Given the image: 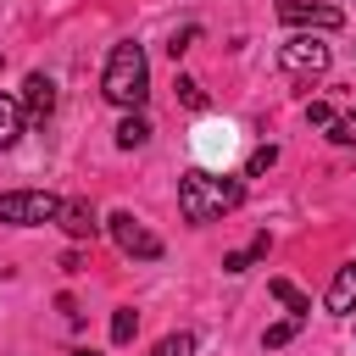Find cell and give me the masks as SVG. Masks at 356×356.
Listing matches in <instances>:
<instances>
[{"label": "cell", "mask_w": 356, "mask_h": 356, "mask_svg": "<svg viewBox=\"0 0 356 356\" xmlns=\"http://www.w3.org/2000/svg\"><path fill=\"white\" fill-rule=\"evenodd\" d=\"M300 323H306V317H284V323H273V328L261 334V345H267V350H278V345H289V339L300 334Z\"/></svg>", "instance_id": "15"}, {"label": "cell", "mask_w": 356, "mask_h": 356, "mask_svg": "<svg viewBox=\"0 0 356 356\" xmlns=\"http://www.w3.org/2000/svg\"><path fill=\"white\" fill-rule=\"evenodd\" d=\"M150 356H195V334H184V328H178V334H167Z\"/></svg>", "instance_id": "17"}, {"label": "cell", "mask_w": 356, "mask_h": 356, "mask_svg": "<svg viewBox=\"0 0 356 356\" xmlns=\"http://www.w3.org/2000/svg\"><path fill=\"white\" fill-rule=\"evenodd\" d=\"M328 44H317L312 33H300V39H289L284 50H278V67H284V78H295V83H312V78H323L328 72Z\"/></svg>", "instance_id": "4"}, {"label": "cell", "mask_w": 356, "mask_h": 356, "mask_svg": "<svg viewBox=\"0 0 356 356\" xmlns=\"http://www.w3.org/2000/svg\"><path fill=\"white\" fill-rule=\"evenodd\" d=\"M239 200H245V178H234V172H206V167H189V172L178 178V211H184V222H195V228L222 222Z\"/></svg>", "instance_id": "1"}, {"label": "cell", "mask_w": 356, "mask_h": 356, "mask_svg": "<svg viewBox=\"0 0 356 356\" xmlns=\"http://www.w3.org/2000/svg\"><path fill=\"white\" fill-rule=\"evenodd\" d=\"M278 22L284 28H323V33H334L345 22V11L339 6H317V0H278Z\"/></svg>", "instance_id": "6"}, {"label": "cell", "mask_w": 356, "mask_h": 356, "mask_svg": "<svg viewBox=\"0 0 356 356\" xmlns=\"http://www.w3.org/2000/svg\"><path fill=\"white\" fill-rule=\"evenodd\" d=\"M134 328H139V312H134V306H117V312H111V339H117V345H128V339H134Z\"/></svg>", "instance_id": "14"}, {"label": "cell", "mask_w": 356, "mask_h": 356, "mask_svg": "<svg viewBox=\"0 0 356 356\" xmlns=\"http://www.w3.org/2000/svg\"><path fill=\"white\" fill-rule=\"evenodd\" d=\"M267 289H273V295H278V300L289 306V317H306V312H312V300H306V295H300V289H295L289 278H273Z\"/></svg>", "instance_id": "13"}, {"label": "cell", "mask_w": 356, "mask_h": 356, "mask_svg": "<svg viewBox=\"0 0 356 356\" xmlns=\"http://www.w3.org/2000/svg\"><path fill=\"white\" fill-rule=\"evenodd\" d=\"M78 356H100V350H78Z\"/></svg>", "instance_id": "22"}, {"label": "cell", "mask_w": 356, "mask_h": 356, "mask_svg": "<svg viewBox=\"0 0 356 356\" xmlns=\"http://www.w3.org/2000/svg\"><path fill=\"white\" fill-rule=\"evenodd\" d=\"M56 211H61V195H50V189H6L0 195V222H11V228L56 222Z\"/></svg>", "instance_id": "3"}, {"label": "cell", "mask_w": 356, "mask_h": 356, "mask_svg": "<svg viewBox=\"0 0 356 356\" xmlns=\"http://www.w3.org/2000/svg\"><path fill=\"white\" fill-rule=\"evenodd\" d=\"M178 100H184L189 111H200V106H206V89H200L195 78H178Z\"/></svg>", "instance_id": "18"}, {"label": "cell", "mask_w": 356, "mask_h": 356, "mask_svg": "<svg viewBox=\"0 0 356 356\" xmlns=\"http://www.w3.org/2000/svg\"><path fill=\"white\" fill-rule=\"evenodd\" d=\"M195 33H200V28H184V33H172V44H167V50H172V56H184V50L195 44Z\"/></svg>", "instance_id": "21"}, {"label": "cell", "mask_w": 356, "mask_h": 356, "mask_svg": "<svg viewBox=\"0 0 356 356\" xmlns=\"http://www.w3.org/2000/svg\"><path fill=\"white\" fill-rule=\"evenodd\" d=\"M150 139V117L145 111H122V122H117V150H139Z\"/></svg>", "instance_id": "10"}, {"label": "cell", "mask_w": 356, "mask_h": 356, "mask_svg": "<svg viewBox=\"0 0 356 356\" xmlns=\"http://www.w3.org/2000/svg\"><path fill=\"white\" fill-rule=\"evenodd\" d=\"M22 128H28V122H22V106H17L11 95H0V150H11V145L22 139Z\"/></svg>", "instance_id": "11"}, {"label": "cell", "mask_w": 356, "mask_h": 356, "mask_svg": "<svg viewBox=\"0 0 356 356\" xmlns=\"http://www.w3.org/2000/svg\"><path fill=\"white\" fill-rule=\"evenodd\" d=\"M17 106H22V122H28V128H44V122L56 117V83H50L44 72H28Z\"/></svg>", "instance_id": "7"}, {"label": "cell", "mask_w": 356, "mask_h": 356, "mask_svg": "<svg viewBox=\"0 0 356 356\" xmlns=\"http://www.w3.org/2000/svg\"><path fill=\"white\" fill-rule=\"evenodd\" d=\"M273 161H278V150H273V145H261V150H256V156H250V172H267V167H273Z\"/></svg>", "instance_id": "20"}, {"label": "cell", "mask_w": 356, "mask_h": 356, "mask_svg": "<svg viewBox=\"0 0 356 356\" xmlns=\"http://www.w3.org/2000/svg\"><path fill=\"white\" fill-rule=\"evenodd\" d=\"M106 234H111V245H117L122 256H134V261H156V256H161V239H156L134 211H111V217H106Z\"/></svg>", "instance_id": "5"}, {"label": "cell", "mask_w": 356, "mask_h": 356, "mask_svg": "<svg viewBox=\"0 0 356 356\" xmlns=\"http://www.w3.org/2000/svg\"><path fill=\"white\" fill-rule=\"evenodd\" d=\"M323 306H328L334 317H345V312H356V261L334 273V284H328V295H323Z\"/></svg>", "instance_id": "9"}, {"label": "cell", "mask_w": 356, "mask_h": 356, "mask_svg": "<svg viewBox=\"0 0 356 356\" xmlns=\"http://www.w3.org/2000/svg\"><path fill=\"white\" fill-rule=\"evenodd\" d=\"M100 95H106L117 111H139V106H145V95H150V61H145V50H139L134 39L111 44L106 72H100Z\"/></svg>", "instance_id": "2"}, {"label": "cell", "mask_w": 356, "mask_h": 356, "mask_svg": "<svg viewBox=\"0 0 356 356\" xmlns=\"http://www.w3.org/2000/svg\"><path fill=\"white\" fill-rule=\"evenodd\" d=\"M267 245H273V239H267V234H256V239H250V250H228V256H222V273H250V261H261V256H267Z\"/></svg>", "instance_id": "12"}, {"label": "cell", "mask_w": 356, "mask_h": 356, "mask_svg": "<svg viewBox=\"0 0 356 356\" xmlns=\"http://www.w3.org/2000/svg\"><path fill=\"white\" fill-rule=\"evenodd\" d=\"M328 139H334V145H356V106H350L345 117H328Z\"/></svg>", "instance_id": "16"}, {"label": "cell", "mask_w": 356, "mask_h": 356, "mask_svg": "<svg viewBox=\"0 0 356 356\" xmlns=\"http://www.w3.org/2000/svg\"><path fill=\"white\" fill-rule=\"evenodd\" d=\"M56 222H61V234H67V239H95V234L106 228V222H100V211H95L89 200H61Z\"/></svg>", "instance_id": "8"}, {"label": "cell", "mask_w": 356, "mask_h": 356, "mask_svg": "<svg viewBox=\"0 0 356 356\" xmlns=\"http://www.w3.org/2000/svg\"><path fill=\"white\" fill-rule=\"evenodd\" d=\"M328 117H334V106H328V100H306V122L328 128Z\"/></svg>", "instance_id": "19"}]
</instances>
